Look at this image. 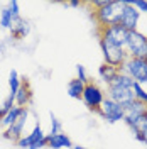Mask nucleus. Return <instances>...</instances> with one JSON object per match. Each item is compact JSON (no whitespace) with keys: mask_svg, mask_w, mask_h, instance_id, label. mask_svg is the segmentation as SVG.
<instances>
[{"mask_svg":"<svg viewBox=\"0 0 147 149\" xmlns=\"http://www.w3.org/2000/svg\"><path fill=\"white\" fill-rule=\"evenodd\" d=\"M107 98V93L103 92V88H100L95 81H88L85 85V90H83V97H81V102L93 112H100L101 109V103L105 102Z\"/></svg>","mask_w":147,"mask_h":149,"instance_id":"nucleus-3","label":"nucleus"},{"mask_svg":"<svg viewBox=\"0 0 147 149\" xmlns=\"http://www.w3.org/2000/svg\"><path fill=\"white\" fill-rule=\"evenodd\" d=\"M46 132H44V129H42V125L39 124V122H36L34 124V127H32V130L29 132V134H26L22 139L19 141L17 144V148L20 149H29L32 144H36V142H39V141H42V139H46Z\"/></svg>","mask_w":147,"mask_h":149,"instance_id":"nucleus-12","label":"nucleus"},{"mask_svg":"<svg viewBox=\"0 0 147 149\" xmlns=\"http://www.w3.org/2000/svg\"><path fill=\"white\" fill-rule=\"evenodd\" d=\"M32 103V88L29 81H22L19 92L15 93V105L22 109H29V105Z\"/></svg>","mask_w":147,"mask_h":149,"instance_id":"nucleus-15","label":"nucleus"},{"mask_svg":"<svg viewBox=\"0 0 147 149\" xmlns=\"http://www.w3.org/2000/svg\"><path fill=\"white\" fill-rule=\"evenodd\" d=\"M146 59H147V54H146Z\"/></svg>","mask_w":147,"mask_h":149,"instance_id":"nucleus-33","label":"nucleus"},{"mask_svg":"<svg viewBox=\"0 0 147 149\" xmlns=\"http://www.w3.org/2000/svg\"><path fill=\"white\" fill-rule=\"evenodd\" d=\"M107 97L112 98L113 102L120 103L123 109L130 105V103L135 100V95L132 86H125V85H117V83H110L107 85Z\"/></svg>","mask_w":147,"mask_h":149,"instance_id":"nucleus-7","label":"nucleus"},{"mask_svg":"<svg viewBox=\"0 0 147 149\" xmlns=\"http://www.w3.org/2000/svg\"><path fill=\"white\" fill-rule=\"evenodd\" d=\"M76 78L81 81V83H88V81H92L90 78H88V73H86V68L83 65H76Z\"/></svg>","mask_w":147,"mask_h":149,"instance_id":"nucleus-24","label":"nucleus"},{"mask_svg":"<svg viewBox=\"0 0 147 149\" xmlns=\"http://www.w3.org/2000/svg\"><path fill=\"white\" fill-rule=\"evenodd\" d=\"M59 132H63V124H61V120L51 112V129L47 132V136H56V134H59Z\"/></svg>","mask_w":147,"mask_h":149,"instance_id":"nucleus-22","label":"nucleus"},{"mask_svg":"<svg viewBox=\"0 0 147 149\" xmlns=\"http://www.w3.org/2000/svg\"><path fill=\"white\" fill-rule=\"evenodd\" d=\"M129 31L125 27H122L120 24L117 26H110V27H103V29H98V36L100 39H105L107 42L110 44H115L119 47H123L127 46V41H129Z\"/></svg>","mask_w":147,"mask_h":149,"instance_id":"nucleus-5","label":"nucleus"},{"mask_svg":"<svg viewBox=\"0 0 147 149\" xmlns=\"http://www.w3.org/2000/svg\"><path fill=\"white\" fill-rule=\"evenodd\" d=\"M83 90H85V83H81L78 78H73L68 81V95L74 98V100H81Z\"/></svg>","mask_w":147,"mask_h":149,"instance_id":"nucleus-18","label":"nucleus"},{"mask_svg":"<svg viewBox=\"0 0 147 149\" xmlns=\"http://www.w3.org/2000/svg\"><path fill=\"white\" fill-rule=\"evenodd\" d=\"M146 117H147V110H146Z\"/></svg>","mask_w":147,"mask_h":149,"instance_id":"nucleus-32","label":"nucleus"},{"mask_svg":"<svg viewBox=\"0 0 147 149\" xmlns=\"http://www.w3.org/2000/svg\"><path fill=\"white\" fill-rule=\"evenodd\" d=\"M144 144H146V146H147V136H146V142H144Z\"/></svg>","mask_w":147,"mask_h":149,"instance_id":"nucleus-31","label":"nucleus"},{"mask_svg":"<svg viewBox=\"0 0 147 149\" xmlns=\"http://www.w3.org/2000/svg\"><path fill=\"white\" fill-rule=\"evenodd\" d=\"M29 113H31V110H29V109H24L22 113H20V117L10 125L9 129L2 130L3 139L10 141V142H14V144H17L19 141L26 136V134H24V129H26V124H27V120H29Z\"/></svg>","mask_w":147,"mask_h":149,"instance_id":"nucleus-8","label":"nucleus"},{"mask_svg":"<svg viewBox=\"0 0 147 149\" xmlns=\"http://www.w3.org/2000/svg\"><path fill=\"white\" fill-rule=\"evenodd\" d=\"M100 49H101V54H103V63H107V65H110V66H115L119 70L123 66V63L129 58L123 47L110 44L105 39H100Z\"/></svg>","mask_w":147,"mask_h":149,"instance_id":"nucleus-4","label":"nucleus"},{"mask_svg":"<svg viewBox=\"0 0 147 149\" xmlns=\"http://www.w3.org/2000/svg\"><path fill=\"white\" fill-rule=\"evenodd\" d=\"M22 110H24L22 107H17V105H15V107H14L10 112H7V113H5V115L0 119V129H2V130L9 129L10 125H12V124H14V122H15L19 117H20Z\"/></svg>","mask_w":147,"mask_h":149,"instance_id":"nucleus-17","label":"nucleus"},{"mask_svg":"<svg viewBox=\"0 0 147 149\" xmlns=\"http://www.w3.org/2000/svg\"><path fill=\"white\" fill-rule=\"evenodd\" d=\"M120 73L119 68H115V66H110L107 65V63H103V65L98 68V76H100L101 80L105 81L107 85H110L113 80H115V76Z\"/></svg>","mask_w":147,"mask_h":149,"instance_id":"nucleus-16","label":"nucleus"},{"mask_svg":"<svg viewBox=\"0 0 147 149\" xmlns=\"http://www.w3.org/2000/svg\"><path fill=\"white\" fill-rule=\"evenodd\" d=\"M108 2H110V0H93V2H90V5H92L93 9L96 10V9H101V7H105Z\"/></svg>","mask_w":147,"mask_h":149,"instance_id":"nucleus-27","label":"nucleus"},{"mask_svg":"<svg viewBox=\"0 0 147 149\" xmlns=\"http://www.w3.org/2000/svg\"><path fill=\"white\" fill-rule=\"evenodd\" d=\"M98 115H100L101 119H105L107 122H110V124H115V122H120L123 120V115H125V110H123V107L120 105V103L113 102L112 98H105V102L101 103V109L98 112Z\"/></svg>","mask_w":147,"mask_h":149,"instance_id":"nucleus-9","label":"nucleus"},{"mask_svg":"<svg viewBox=\"0 0 147 149\" xmlns=\"http://www.w3.org/2000/svg\"><path fill=\"white\" fill-rule=\"evenodd\" d=\"M123 7H125V0H117V2H115V0H110L105 7L93 10V19L96 20L98 29L110 27V26L120 24Z\"/></svg>","mask_w":147,"mask_h":149,"instance_id":"nucleus-1","label":"nucleus"},{"mask_svg":"<svg viewBox=\"0 0 147 149\" xmlns=\"http://www.w3.org/2000/svg\"><path fill=\"white\" fill-rule=\"evenodd\" d=\"M139 19H140V10L135 9V7L132 5V0H125V7H123L122 19H120V26L125 27L129 32L137 31Z\"/></svg>","mask_w":147,"mask_h":149,"instance_id":"nucleus-10","label":"nucleus"},{"mask_svg":"<svg viewBox=\"0 0 147 149\" xmlns=\"http://www.w3.org/2000/svg\"><path fill=\"white\" fill-rule=\"evenodd\" d=\"M29 32H31V24L26 19H22V17L14 19L12 27H10V39H15V41L26 39L29 36Z\"/></svg>","mask_w":147,"mask_h":149,"instance_id":"nucleus-13","label":"nucleus"},{"mask_svg":"<svg viewBox=\"0 0 147 149\" xmlns=\"http://www.w3.org/2000/svg\"><path fill=\"white\" fill-rule=\"evenodd\" d=\"M73 149H90V148H85V146H80L78 144V146H73Z\"/></svg>","mask_w":147,"mask_h":149,"instance_id":"nucleus-30","label":"nucleus"},{"mask_svg":"<svg viewBox=\"0 0 147 149\" xmlns=\"http://www.w3.org/2000/svg\"><path fill=\"white\" fill-rule=\"evenodd\" d=\"M42 148H47V139H42L39 142H36V144H32L29 149H42Z\"/></svg>","mask_w":147,"mask_h":149,"instance_id":"nucleus-28","label":"nucleus"},{"mask_svg":"<svg viewBox=\"0 0 147 149\" xmlns=\"http://www.w3.org/2000/svg\"><path fill=\"white\" fill-rule=\"evenodd\" d=\"M123 110H125L123 120H125V124H127L129 127H132V125H134L142 115H146L147 105L146 103H142V102H139V100H134V102L130 103V105H127Z\"/></svg>","mask_w":147,"mask_h":149,"instance_id":"nucleus-11","label":"nucleus"},{"mask_svg":"<svg viewBox=\"0 0 147 149\" xmlns=\"http://www.w3.org/2000/svg\"><path fill=\"white\" fill-rule=\"evenodd\" d=\"M120 71L140 85H147V59L146 58H127Z\"/></svg>","mask_w":147,"mask_h":149,"instance_id":"nucleus-2","label":"nucleus"},{"mask_svg":"<svg viewBox=\"0 0 147 149\" xmlns=\"http://www.w3.org/2000/svg\"><path fill=\"white\" fill-rule=\"evenodd\" d=\"M132 5H134L135 9L140 10V14H142V12L147 14V0H132Z\"/></svg>","mask_w":147,"mask_h":149,"instance_id":"nucleus-26","label":"nucleus"},{"mask_svg":"<svg viewBox=\"0 0 147 149\" xmlns=\"http://www.w3.org/2000/svg\"><path fill=\"white\" fill-rule=\"evenodd\" d=\"M132 90H134V95H135V100H139V102H142L147 105V92L144 90V85L134 83Z\"/></svg>","mask_w":147,"mask_h":149,"instance_id":"nucleus-23","label":"nucleus"},{"mask_svg":"<svg viewBox=\"0 0 147 149\" xmlns=\"http://www.w3.org/2000/svg\"><path fill=\"white\" fill-rule=\"evenodd\" d=\"M130 129L134 130V136H144V137H146L147 136V117L142 115Z\"/></svg>","mask_w":147,"mask_h":149,"instance_id":"nucleus-20","label":"nucleus"},{"mask_svg":"<svg viewBox=\"0 0 147 149\" xmlns=\"http://www.w3.org/2000/svg\"><path fill=\"white\" fill-rule=\"evenodd\" d=\"M12 22H14V15L10 14V10L7 7H3V9L0 10V27L2 29H9L12 27Z\"/></svg>","mask_w":147,"mask_h":149,"instance_id":"nucleus-21","label":"nucleus"},{"mask_svg":"<svg viewBox=\"0 0 147 149\" xmlns=\"http://www.w3.org/2000/svg\"><path fill=\"white\" fill-rule=\"evenodd\" d=\"M68 5H69V7H80L81 2H76V0H74V2H68Z\"/></svg>","mask_w":147,"mask_h":149,"instance_id":"nucleus-29","label":"nucleus"},{"mask_svg":"<svg viewBox=\"0 0 147 149\" xmlns=\"http://www.w3.org/2000/svg\"><path fill=\"white\" fill-rule=\"evenodd\" d=\"M46 139L49 149H73V142L64 132H59L56 136H46Z\"/></svg>","mask_w":147,"mask_h":149,"instance_id":"nucleus-14","label":"nucleus"},{"mask_svg":"<svg viewBox=\"0 0 147 149\" xmlns=\"http://www.w3.org/2000/svg\"><path fill=\"white\" fill-rule=\"evenodd\" d=\"M7 9L10 10V14L14 15V19L20 17V5H19L17 0H10L9 3H7Z\"/></svg>","mask_w":147,"mask_h":149,"instance_id":"nucleus-25","label":"nucleus"},{"mask_svg":"<svg viewBox=\"0 0 147 149\" xmlns=\"http://www.w3.org/2000/svg\"><path fill=\"white\" fill-rule=\"evenodd\" d=\"M20 85H22V80H20V76H19L17 70H10L9 73V88H10V93H15L19 92V88H20Z\"/></svg>","mask_w":147,"mask_h":149,"instance_id":"nucleus-19","label":"nucleus"},{"mask_svg":"<svg viewBox=\"0 0 147 149\" xmlns=\"http://www.w3.org/2000/svg\"><path fill=\"white\" fill-rule=\"evenodd\" d=\"M125 53L129 58H146L147 54V36L140 31H132L125 46Z\"/></svg>","mask_w":147,"mask_h":149,"instance_id":"nucleus-6","label":"nucleus"}]
</instances>
